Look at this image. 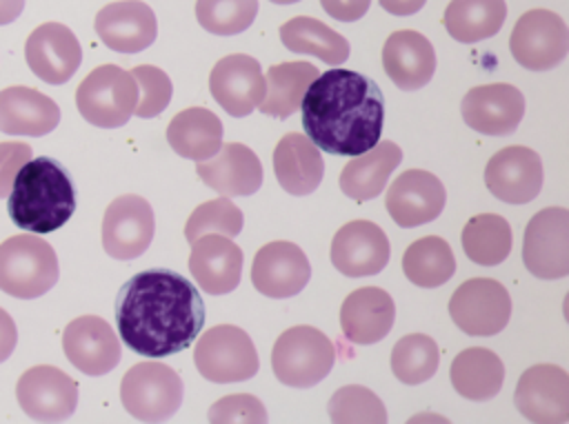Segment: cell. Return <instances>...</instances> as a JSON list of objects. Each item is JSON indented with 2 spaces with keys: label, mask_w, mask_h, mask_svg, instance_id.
Wrapping results in <instances>:
<instances>
[{
  "label": "cell",
  "mask_w": 569,
  "mask_h": 424,
  "mask_svg": "<svg viewBox=\"0 0 569 424\" xmlns=\"http://www.w3.org/2000/svg\"><path fill=\"white\" fill-rule=\"evenodd\" d=\"M280 40L289 51L316 55L331 67H340L342 62H347L351 51L345 36L309 16L287 20L280 27Z\"/></svg>",
  "instance_id": "cell-34"
},
{
  "label": "cell",
  "mask_w": 569,
  "mask_h": 424,
  "mask_svg": "<svg viewBox=\"0 0 569 424\" xmlns=\"http://www.w3.org/2000/svg\"><path fill=\"white\" fill-rule=\"evenodd\" d=\"M7 213L29 233L58 231L76 211V186L69 171L53 158H31L13 178Z\"/></svg>",
  "instance_id": "cell-3"
},
{
  "label": "cell",
  "mask_w": 569,
  "mask_h": 424,
  "mask_svg": "<svg viewBox=\"0 0 569 424\" xmlns=\"http://www.w3.org/2000/svg\"><path fill=\"white\" fill-rule=\"evenodd\" d=\"M516 408L529 422L551 424L569 420V375L556 364L529 366L513 393Z\"/></svg>",
  "instance_id": "cell-15"
},
{
  "label": "cell",
  "mask_w": 569,
  "mask_h": 424,
  "mask_svg": "<svg viewBox=\"0 0 569 424\" xmlns=\"http://www.w3.org/2000/svg\"><path fill=\"white\" fill-rule=\"evenodd\" d=\"M29 69L49 84H64L82 62V49L73 31L60 22H44L24 42Z\"/></svg>",
  "instance_id": "cell-20"
},
{
  "label": "cell",
  "mask_w": 569,
  "mask_h": 424,
  "mask_svg": "<svg viewBox=\"0 0 569 424\" xmlns=\"http://www.w3.org/2000/svg\"><path fill=\"white\" fill-rule=\"evenodd\" d=\"M113 311L120 337L144 357L184 351L204 324L200 293L171 269H147L129 277L118 291Z\"/></svg>",
  "instance_id": "cell-1"
},
{
  "label": "cell",
  "mask_w": 569,
  "mask_h": 424,
  "mask_svg": "<svg viewBox=\"0 0 569 424\" xmlns=\"http://www.w3.org/2000/svg\"><path fill=\"white\" fill-rule=\"evenodd\" d=\"M331 422H385L387 411L380 397L360 384H349L338 388L327 404Z\"/></svg>",
  "instance_id": "cell-41"
},
{
  "label": "cell",
  "mask_w": 569,
  "mask_h": 424,
  "mask_svg": "<svg viewBox=\"0 0 569 424\" xmlns=\"http://www.w3.org/2000/svg\"><path fill=\"white\" fill-rule=\"evenodd\" d=\"M336 362L333 342L316 326H291L273 344L271 369L276 377L293 388L316 386Z\"/></svg>",
  "instance_id": "cell-5"
},
{
  "label": "cell",
  "mask_w": 569,
  "mask_h": 424,
  "mask_svg": "<svg viewBox=\"0 0 569 424\" xmlns=\"http://www.w3.org/2000/svg\"><path fill=\"white\" fill-rule=\"evenodd\" d=\"M209 91L229 115H249L264 98V75L260 62L247 53L220 58L209 73Z\"/></svg>",
  "instance_id": "cell-14"
},
{
  "label": "cell",
  "mask_w": 569,
  "mask_h": 424,
  "mask_svg": "<svg viewBox=\"0 0 569 424\" xmlns=\"http://www.w3.org/2000/svg\"><path fill=\"white\" fill-rule=\"evenodd\" d=\"M273 4H293V2H300V0H269Z\"/></svg>",
  "instance_id": "cell-49"
},
{
  "label": "cell",
  "mask_w": 569,
  "mask_h": 424,
  "mask_svg": "<svg viewBox=\"0 0 569 424\" xmlns=\"http://www.w3.org/2000/svg\"><path fill=\"white\" fill-rule=\"evenodd\" d=\"M305 135L331 155H360L380 142L385 98L380 87L351 69L318 73L300 102Z\"/></svg>",
  "instance_id": "cell-2"
},
{
  "label": "cell",
  "mask_w": 569,
  "mask_h": 424,
  "mask_svg": "<svg viewBox=\"0 0 569 424\" xmlns=\"http://www.w3.org/2000/svg\"><path fill=\"white\" fill-rule=\"evenodd\" d=\"M487 189L502 202H531L542 189V162L529 147H505L491 155L485 169Z\"/></svg>",
  "instance_id": "cell-21"
},
{
  "label": "cell",
  "mask_w": 569,
  "mask_h": 424,
  "mask_svg": "<svg viewBox=\"0 0 569 424\" xmlns=\"http://www.w3.org/2000/svg\"><path fill=\"white\" fill-rule=\"evenodd\" d=\"M320 4L333 20L356 22L369 11L371 0H320Z\"/></svg>",
  "instance_id": "cell-45"
},
{
  "label": "cell",
  "mask_w": 569,
  "mask_h": 424,
  "mask_svg": "<svg viewBox=\"0 0 569 424\" xmlns=\"http://www.w3.org/2000/svg\"><path fill=\"white\" fill-rule=\"evenodd\" d=\"M62 349L67 360L84 375H104L120 362V342L107 320L80 315L64 326Z\"/></svg>",
  "instance_id": "cell-19"
},
{
  "label": "cell",
  "mask_w": 569,
  "mask_h": 424,
  "mask_svg": "<svg viewBox=\"0 0 569 424\" xmlns=\"http://www.w3.org/2000/svg\"><path fill=\"white\" fill-rule=\"evenodd\" d=\"M460 111L469 129L485 135H509L525 115V98L513 84H482L465 93Z\"/></svg>",
  "instance_id": "cell-18"
},
{
  "label": "cell",
  "mask_w": 569,
  "mask_h": 424,
  "mask_svg": "<svg viewBox=\"0 0 569 424\" xmlns=\"http://www.w3.org/2000/svg\"><path fill=\"white\" fill-rule=\"evenodd\" d=\"M156 231L153 209L142 195H118L102 218V246L116 260L142 255Z\"/></svg>",
  "instance_id": "cell-12"
},
{
  "label": "cell",
  "mask_w": 569,
  "mask_h": 424,
  "mask_svg": "<svg viewBox=\"0 0 569 424\" xmlns=\"http://www.w3.org/2000/svg\"><path fill=\"white\" fill-rule=\"evenodd\" d=\"M273 171L289 195H309L322 182L325 162L320 149L307 135L291 131L276 144Z\"/></svg>",
  "instance_id": "cell-29"
},
{
  "label": "cell",
  "mask_w": 569,
  "mask_h": 424,
  "mask_svg": "<svg viewBox=\"0 0 569 424\" xmlns=\"http://www.w3.org/2000/svg\"><path fill=\"white\" fill-rule=\"evenodd\" d=\"M331 262L349 277L380 273L389 262V240L369 220H353L340 226L331 240Z\"/></svg>",
  "instance_id": "cell-22"
},
{
  "label": "cell",
  "mask_w": 569,
  "mask_h": 424,
  "mask_svg": "<svg viewBox=\"0 0 569 424\" xmlns=\"http://www.w3.org/2000/svg\"><path fill=\"white\" fill-rule=\"evenodd\" d=\"M460 242L471 262L496 266L511 251V226L498 213H480L465 224Z\"/></svg>",
  "instance_id": "cell-37"
},
{
  "label": "cell",
  "mask_w": 569,
  "mask_h": 424,
  "mask_svg": "<svg viewBox=\"0 0 569 424\" xmlns=\"http://www.w3.org/2000/svg\"><path fill=\"white\" fill-rule=\"evenodd\" d=\"M378 2L391 16H413L425 7L427 0H378Z\"/></svg>",
  "instance_id": "cell-47"
},
{
  "label": "cell",
  "mask_w": 569,
  "mask_h": 424,
  "mask_svg": "<svg viewBox=\"0 0 569 424\" xmlns=\"http://www.w3.org/2000/svg\"><path fill=\"white\" fill-rule=\"evenodd\" d=\"M138 102V84L131 71L118 64H100L78 84L76 107L80 115L100 129H118L129 122Z\"/></svg>",
  "instance_id": "cell-6"
},
{
  "label": "cell",
  "mask_w": 569,
  "mask_h": 424,
  "mask_svg": "<svg viewBox=\"0 0 569 424\" xmlns=\"http://www.w3.org/2000/svg\"><path fill=\"white\" fill-rule=\"evenodd\" d=\"M58 255L36 233H20L0 244V291L33 300L58 282Z\"/></svg>",
  "instance_id": "cell-4"
},
{
  "label": "cell",
  "mask_w": 569,
  "mask_h": 424,
  "mask_svg": "<svg viewBox=\"0 0 569 424\" xmlns=\"http://www.w3.org/2000/svg\"><path fill=\"white\" fill-rule=\"evenodd\" d=\"M131 75L138 84V102H136L133 115L138 118L160 115L169 107L171 93H173V84L169 75L162 69L151 64H140L131 69Z\"/></svg>",
  "instance_id": "cell-42"
},
{
  "label": "cell",
  "mask_w": 569,
  "mask_h": 424,
  "mask_svg": "<svg viewBox=\"0 0 569 424\" xmlns=\"http://www.w3.org/2000/svg\"><path fill=\"white\" fill-rule=\"evenodd\" d=\"M522 260L536 277L558 280L569 275V211L565 206L542 209L529 220Z\"/></svg>",
  "instance_id": "cell-11"
},
{
  "label": "cell",
  "mask_w": 569,
  "mask_h": 424,
  "mask_svg": "<svg viewBox=\"0 0 569 424\" xmlns=\"http://www.w3.org/2000/svg\"><path fill=\"white\" fill-rule=\"evenodd\" d=\"M445 202V184L440 178L422 169L400 173L385 195V206L391 220L402 229H413L436 220L442 213Z\"/></svg>",
  "instance_id": "cell-16"
},
{
  "label": "cell",
  "mask_w": 569,
  "mask_h": 424,
  "mask_svg": "<svg viewBox=\"0 0 569 424\" xmlns=\"http://www.w3.org/2000/svg\"><path fill=\"white\" fill-rule=\"evenodd\" d=\"M60 122L58 104L31 87H7L0 91V131L7 135L40 138Z\"/></svg>",
  "instance_id": "cell-28"
},
{
  "label": "cell",
  "mask_w": 569,
  "mask_h": 424,
  "mask_svg": "<svg viewBox=\"0 0 569 424\" xmlns=\"http://www.w3.org/2000/svg\"><path fill=\"white\" fill-rule=\"evenodd\" d=\"M382 67L398 89H422L436 71L433 44L413 29L393 31L382 47Z\"/></svg>",
  "instance_id": "cell-26"
},
{
  "label": "cell",
  "mask_w": 569,
  "mask_h": 424,
  "mask_svg": "<svg viewBox=\"0 0 569 424\" xmlns=\"http://www.w3.org/2000/svg\"><path fill=\"white\" fill-rule=\"evenodd\" d=\"M505 18V0H451L442 22L453 40L471 44L496 36L502 29Z\"/></svg>",
  "instance_id": "cell-35"
},
{
  "label": "cell",
  "mask_w": 569,
  "mask_h": 424,
  "mask_svg": "<svg viewBox=\"0 0 569 424\" xmlns=\"http://www.w3.org/2000/svg\"><path fill=\"white\" fill-rule=\"evenodd\" d=\"M449 375L453 388L462 397L482 402L500 393L505 382V364L493 351L471 346L453 357Z\"/></svg>",
  "instance_id": "cell-32"
},
{
  "label": "cell",
  "mask_w": 569,
  "mask_h": 424,
  "mask_svg": "<svg viewBox=\"0 0 569 424\" xmlns=\"http://www.w3.org/2000/svg\"><path fill=\"white\" fill-rule=\"evenodd\" d=\"M31 160L27 142H0V198L9 195L13 178Z\"/></svg>",
  "instance_id": "cell-44"
},
{
  "label": "cell",
  "mask_w": 569,
  "mask_h": 424,
  "mask_svg": "<svg viewBox=\"0 0 569 424\" xmlns=\"http://www.w3.org/2000/svg\"><path fill=\"white\" fill-rule=\"evenodd\" d=\"M24 9V0H0V24L13 22Z\"/></svg>",
  "instance_id": "cell-48"
},
{
  "label": "cell",
  "mask_w": 569,
  "mask_h": 424,
  "mask_svg": "<svg viewBox=\"0 0 569 424\" xmlns=\"http://www.w3.org/2000/svg\"><path fill=\"white\" fill-rule=\"evenodd\" d=\"M311 277V266L305 251L284 240H276L258 249L251 266V282L256 291L267 297L298 295Z\"/></svg>",
  "instance_id": "cell-17"
},
{
  "label": "cell",
  "mask_w": 569,
  "mask_h": 424,
  "mask_svg": "<svg viewBox=\"0 0 569 424\" xmlns=\"http://www.w3.org/2000/svg\"><path fill=\"white\" fill-rule=\"evenodd\" d=\"M93 29L118 53H138L158 36L156 13L142 0H120L102 7L96 13Z\"/></svg>",
  "instance_id": "cell-23"
},
{
  "label": "cell",
  "mask_w": 569,
  "mask_h": 424,
  "mask_svg": "<svg viewBox=\"0 0 569 424\" xmlns=\"http://www.w3.org/2000/svg\"><path fill=\"white\" fill-rule=\"evenodd\" d=\"M449 315L467 335H496L511 317L509 291L498 280L471 277L453 291Z\"/></svg>",
  "instance_id": "cell-10"
},
{
  "label": "cell",
  "mask_w": 569,
  "mask_h": 424,
  "mask_svg": "<svg viewBox=\"0 0 569 424\" xmlns=\"http://www.w3.org/2000/svg\"><path fill=\"white\" fill-rule=\"evenodd\" d=\"M16 342H18V331H16L13 317L4 309H0V362H4L13 353Z\"/></svg>",
  "instance_id": "cell-46"
},
{
  "label": "cell",
  "mask_w": 569,
  "mask_h": 424,
  "mask_svg": "<svg viewBox=\"0 0 569 424\" xmlns=\"http://www.w3.org/2000/svg\"><path fill=\"white\" fill-rule=\"evenodd\" d=\"M242 224H244L242 211L231 202V198L220 195L193 209V213L184 224V238L189 244L204 233H220L227 238H236L242 231Z\"/></svg>",
  "instance_id": "cell-40"
},
{
  "label": "cell",
  "mask_w": 569,
  "mask_h": 424,
  "mask_svg": "<svg viewBox=\"0 0 569 424\" xmlns=\"http://www.w3.org/2000/svg\"><path fill=\"white\" fill-rule=\"evenodd\" d=\"M396 320V304L385 289L362 286L347 295L340 309V326L349 342L373 344L387 337Z\"/></svg>",
  "instance_id": "cell-27"
},
{
  "label": "cell",
  "mask_w": 569,
  "mask_h": 424,
  "mask_svg": "<svg viewBox=\"0 0 569 424\" xmlns=\"http://www.w3.org/2000/svg\"><path fill=\"white\" fill-rule=\"evenodd\" d=\"M193 362L198 373L218 384L244 382L258 373V353L247 331L233 324H218L196 342Z\"/></svg>",
  "instance_id": "cell-8"
},
{
  "label": "cell",
  "mask_w": 569,
  "mask_h": 424,
  "mask_svg": "<svg viewBox=\"0 0 569 424\" xmlns=\"http://www.w3.org/2000/svg\"><path fill=\"white\" fill-rule=\"evenodd\" d=\"M318 73L320 71L309 62H280L269 67L264 78V98L258 109L271 118L293 115Z\"/></svg>",
  "instance_id": "cell-33"
},
{
  "label": "cell",
  "mask_w": 569,
  "mask_h": 424,
  "mask_svg": "<svg viewBox=\"0 0 569 424\" xmlns=\"http://www.w3.org/2000/svg\"><path fill=\"white\" fill-rule=\"evenodd\" d=\"M200 180L227 198L253 195L262 184V164L258 155L240 142H222L220 149L196 164Z\"/></svg>",
  "instance_id": "cell-24"
},
{
  "label": "cell",
  "mask_w": 569,
  "mask_h": 424,
  "mask_svg": "<svg viewBox=\"0 0 569 424\" xmlns=\"http://www.w3.org/2000/svg\"><path fill=\"white\" fill-rule=\"evenodd\" d=\"M16 397L29 417L40 422H60L76 411L78 384L64 371L40 364L20 375Z\"/></svg>",
  "instance_id": "cell-13"
},
{
  "label": "cell",
  "mask_w": 569,
  "mask_h": 424,
  "mask_svg": "<svg viewBox=\"0 0 569 424\" xmlns=\"http://www.w3.org/2000/svg\"><path fill=\"white\" fill-rule=\"evenodd\" d=\"M167 142L187 160H209L222 144V122L209 109L189 107L171 118L167 127Z\"/></svg>",
  "instance_id": "cell-31"
},
{
  "label": "cell",
  "mask_w": 569,
  "mask_h": 424,
  "mask_svg": "<svg viewBox=\"0 0 569 424\" xmlns=\"http://www.w3.org/2000/svg\"><path fill=\"white\" fill-rule=\"evenodd\" d=\"M120 402L136 420H169L182 404V380L162 362H140L124 373Z\"/></svg>",
  "instance_id": "cell-7"
},
{
  "label": "cell",
  "mask_w": 569,
  "mask_h": 424,
  "mask_svg": "<svg viewBox=\"0 0 569 424\" xmlns=\"http://www.w3.org/2000/svg\"><path fill=\"white\" fill-rule=\"evenodd\" d=\"M513 60L529 71H549L569 51L565 20L549 9H531L518 18L509 36Z\"/></svg>",
  "instance_id": "cell-9"
},
{
  "label": "cell",
  "mask_w": 569,
  "mask_h": 424,
  "mask_svg": "<svg viewBox=\"0 0 569 424\" xmlns=\"http://www.w3.org/2000/svg\"><path fill=\"white\" fill-rule=\"evenodd\" d=\"M402 162V151L396 142H378L369 151L353 155L340 173V189L356 202H367L380 195L391 171Z\"/></svg>",
  "instance_id": "cell-30"
},
{
  "label": "cell",
  "mask_w": 569,
  "mask_h": 424,
  "mask_svg": "<svg viewBox=\"0 0 569 424\" xmlns=\"http://www.w3.org/2000/svg\"><path fill=\"white\" fill-rule=\"evenodd\" d=\"M211 422H267L262 402L249 393H236L218 400L209 411Z\"/></svg>",
  "instance_id": "cell-43"
},
{
  "label": "cell",
  "mask_w": 569,
  "mask_h": 424,
  "mask_svg": "<svg viewBox=\"0 0 569 424\" xmlns=\"http://www.w3.org/2000/svg\"><path fill=\"white\" fill-rule=\"evenodd\" d=\"M438 344L425 333L400 337L391 351V373L402 384H422L438 371Z\"/></svg>",
  "instance_id": "cell-38"
},
{
  "label": "cell",
  "mask_w": 569,
  "mask_h": 424,
  "mask_svg": "<svg viewBox=\"0 0 569 424\" xmlns=\"http://www.w3.org/2000/svg\"><path fill=\"white\" fill-rule=\"evenodd\" d=\"M258 0H196L200 27L213 36H236L251 27Z\"/></svg>",
  "instance_id": "cell-39"
},
{
  "label": "cell",
  "mask_w": 569,
  "mask_h": 424,
  "mask_svg": "<svg viewBox=\"0 0 569 424\" xmlns=\"http://www.w3.org/2000/svg\"><path fill=\"white\" fill-rule=\"evenodd\" d=\"M189 269L202 291L211 295L231 293L240 284L242 249L227 235L204 233L191 242Z\"/></svg>",
  "instance_id": "cell-25"
},
{
  "label": "cell",
  "mask_w": 569,
  "mask_h": 424,
  "mask_svg": "<svg viewBox=\"0 0 569 424\" xmlns=\"http://www.w3.org/2000/svg\"><path fill=\"white\" fill-rule=\"evenodd\" d=\"M402 271L411 284L436 289L453 275L456 258L442 238L427 235L409 244L402 255Z\"/></svg>",
  "instance_id": "cell-36"
}]
</instances>
